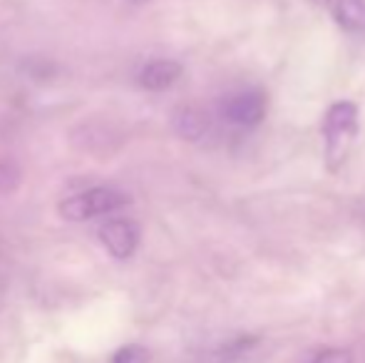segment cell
Here are the masks:
<instances>
[{
	"instance_id": "obj_1",
	"label": "cell",
	"mask_w": 365,
	"mask_h": 363,
	"mask_svg": "<svg viewBox=\"0 0 365 363\" xmlns=\"http://www.w3.org/2000/svg\"><path fill=\"white\" fill-rule=\"evenodd\" d=\"M323 140H326L328 170L336 172L351 155V147L358 137V107L348 100L333 102L323 115Z\"/></svg>"
},
{
	"instance_id": "obj_2",
	"label": "cell",
	"mask_w": 365,
	"mask_h": 363,
	"mask_svg": "<svg viewBox=\"0 0 365 363\" xmlns=\"http://www.w3.org/2000/svg\"><path fill=\"white\" fill-rule=\"evenodd\" d=\"M127 204V197L117 189L110 187H95L85 189V192H77L73 197H68L60 204V214H63L68 222H87V219L105 217L117 209H122Z\"/></svg>"
},
{
	"instance_id": "obj_3",
	"label": "cell",
	"mask_w": 365,
	"mask_h": 363,
	"mask_svg": "<svg viewBox=\"0 0 365 363\" xmlns=\"http://www.w3.org/2000/svg\"><path fill=\"white\" fill-rule=\"evenodd\" d=\"M266 110H269V97L261 90H244L231 95L221 105V115L226 122L236 127H256L264 122Z\"/></svg>"
},
{
	"instance_id": "obj_4",
	"label": "cell",
	"mask_w": 365,
	"mask_h": 363,
	"mask_svg": "<svg viewBox=\"0 0 365 363\" xmlns=\"http://www.w3.org/2000/svg\"><path fill=\"white\" fill-rule=\"evenodd\" d=\"M100 242L115 259H130L140 247V229L130 219H110L100 227Z\"/></svg>"
},
{
	"instance_id": "obj_5",
	"label": "cell",
	"mask_w": 365,
	"mask_h": 363,
	"mask_svg": "<svg viewBox=\"0 0 365 363\" xmlns=\"http://www.w3.org/2000/svg\"><path fill=\"white\" fill-rule=\"evenodd\" d=\"M316 3H321L341 28L351 33L365 30V0H316Z\"/></svg>"
},
{
	"instance_id": "obj_6",
	"label": "cell",
	"mask_w": 365,
	"mask_h": 363,
	"mask_svg": "<svg viewBox=\"0 0 365 363\" xmlns=\"http://www.w3.org/2000/svg\"><path fill=\"white\" fill-rule=\"evenodd\" d=\"M179 75H182V65L174 63V60H152L140 73V85L147 90L159 92L172 88L179 80Z\"/></svg>"
},
{
	"instance_id": "obj_7",
	"label": "cell",
	"mask_w": 365,
	"mask_h": 363,
	"mask_svg": "<svg viewBox=\"0 0 365 363\" xmlns=\"http://www.w3.org/2000/svg\"><path fill=\"white\" fill-rule=\"evenodd\" d=\"M149 361H152V354L140 344L120 346L110 359V363H149Z\"/></svg>"
},
{
	"instance_id": "obj_8",
	"label": "cell",
	"mask_w": 365,
	"mask_h": 363,
	"mask_svg": "<svg viewBox=\"0 0 365 363\" xmlns=\"http://www.w3.org/2000/svg\"><path fill=\"white\" fill-rule=\"evenodd\" d=\"M179 122H182L179 132H182L184 137H189V140H197V137H202V132L207 130V120H204L202 115H197V112L184 110V115L179 117Z\"/></svg>"
},
{
	"instance_id": "obj_9",
	"label": "cell",
	"mask_w": 365,
	"mask_h": 363,
	"mask_svg": "<svg viewBox=\"0 0 365 363\" xmlns=\"http://www.w3.org/2000/svg\"><path fill=\"white\" fill-rule=\"evenodd\" d=\"M311 363H356V359H353V354L348 349H336L333 346V349L318 351Z\"/></svg>"
}]
</instances>
